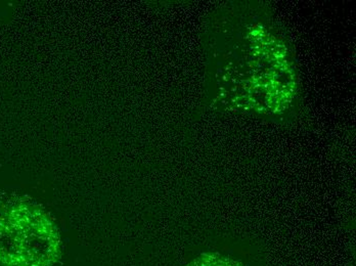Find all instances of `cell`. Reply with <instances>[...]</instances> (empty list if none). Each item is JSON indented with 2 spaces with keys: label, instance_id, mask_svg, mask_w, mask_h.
Wrapping results in <instances>:
<instances>
[{
  "label": "cell",
  "instance_id": "1",
  "mask_svg": "<svg viewBox=\"0 0 356 266\" xmlns=\"http://www.w3.org/2000/svg\"><path fill=\"white\" fill-rule=\"evenodd\" d=\"M58 241L47 222L25 203L0 213V266H51Z\"/></svg>",
  "mask_w": 356,
  "mask_h": 266
}]
</instances>
